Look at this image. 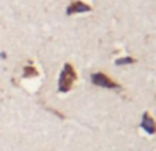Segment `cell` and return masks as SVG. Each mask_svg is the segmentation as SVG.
I'll list each match as a JSON object with an SVG mask.
<instances>
[{
  "label": "cell",
  "mask_w": 156,
  "mask_h": 151,
  "mask_svg": "<svg viewBox=\"0 0 156 151\" xmlns=\"http://www.w3.org/2000/svg\"><path fill=\"white\" fill-rule=\"evenodd\" d=\"M76 80H77V73L74 70V68L70 63H65L62 72H60L59 80H58V91L62 92V94L69 92Z\"/></svg>",
  "instance_id": "1"
},
{
  "label": "cell",
  "mask_w": 156,
  "mask_h": 151,
  "mask_svg": "<svg viewBox=\"0 0 156 151\" xmlns=\"http://www.w3.org/2000/svg\"><path fill=\"white\" fill-rule=\"evenodd\" d=\"M90 81L92 84H94L96 87H101V88H107V89H121L116 81H114L112 78H110L107 74L104 73H93L90 76Z\"/></svg>",
  "instance_id": "2"
},
{
  "label": "cell",
  "mask_w": 156,
  "mask_h": 151,
  "mask_svg": "<svg viewBox=\"0 0 156 151\" xmlns=\"http://www.w3.org/2000/svg\"><path fill=\"white\" fill-rule=\"evenodd\" d=\"M92 11V7L89 4H86L82 0H74L70 3V6L66 10L67 15H74V14H82V13H89Z\"/></svg>",
  "instance_id": "3"
},
{
  "label": "cell",
  "mask_w": 156,
  "mask_h": 151,
  "mask_svg": "<svg viewBox=\"0 0 156 151\" xmlns=\"http://www.w3.org/2000/svg\"><path fill=\"white\" fill-rule=\"evenodd\" d=\"M141 129L145 133H148V135H155L156 133V122L148 111H145V113L143 114V118H141Z\"/></svg>",
  "instance_id": "4"
},
{
  "label": "cell",
  "mask_w": 156,
  "mask_h": 151,
  "mask_svg": "<svg viewBox=\"0 0 156 151\" xmlns=\"http://www.w3.org/2000/svg\"><path fill=\"white\" fill-rule=\"evenodd\" d=\"M38 72L34 66H25L23 68V77L25 78H33V77H37Z\"/></svg>",
  "instance_id": "5"
},
{
  "label": "cell",
  "mask_w": 156,
  "mask_h": 151,
  "mask_svg": "<svg viewBox=\"0 0 156 151\" xmlns=\"http://www.w3.org/2000/svg\"><path fill=\"white\" fill-rule=\"evenodd\" d=\"M134 62H136V59L133 57H122L115 61V65L116 66H126V65H132V63H134Z\"/></svg>",
  "instance_id": "6"
},
{
  "label": "cell",
  "mask_w": 156,
  "mask_h": 151,
  "mask_svg": "<svg viewBox=\"0 0 156 151\" xmlns=\"http://www.w3.org/2000/svg\"><path fill=\"white\" fill-rule=\"evenodd\" d=\"M0 57H2L3 59H4V58H5V52H2V54H0Z\"/></svg>",
  "instance_id": "7"
}]
</instances>
